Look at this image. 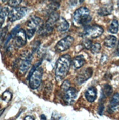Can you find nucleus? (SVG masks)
Returning <instances> with one entry per match:
<instances>
[{
  "label": "nucleus",
  "instance_id": "35",
  "mask_svg": "<svg viewBox=\"0 0 119 120\" xmlns=\"http://www.w3.org/2000/svg\"><path fill=\"white\" fill-rule=\"evenodd\" d=\"M117 53H118V55H119V43H118V46H117Z\"/></svg>",
  "mask_w": 119,
  "mask_h": 120
},
{
  "label": "nucleus",
  "instance_id": "13",
  "mask_svg": "<svg viewBox=\"0 0 119 120\" xmlns=\"http://www.w3.org/2000/svg\"><path fill=\"white\" fill-rule=\"evenodd\" d=\"M56 29L59 32H65L69 28V23L64 18H59L58 21L56 23Z\"/></svg>",
  "mask_w": 119,
  "mask_h": 120
},
{
  "label": "nucleus",
  "instance_id": "32",
  "mask_svg": "<svg viewBox=\"0 0 119 120\" xmlns=\"http://www.w3.org/2000/svg\"><path fill=\"white\" fill-rule=\"evenodd\" d=\"M7 31V28H4V29L1 30V39H3V38H4V37L5 36V35H6Z\"/></svg>",
  "mask_w": 119,
  "mask_h": 120
},
{
  "label": "nucleus",
  "instance_id": "22",
  "mask_svg": "<svg viewBox=\"0 0 119 120\" xmlns=\"http://www.w3.org/2000/svg\"><path fill=\"white\" fill-rule=\"evenodd\" d=\"M112 92H113V89L109 85L106 84L104 85L103 89V95L104 96V97L110 96L112 93Z\"/></svg>",
  "mask_w": 119,
  "mask_h": 120
},
{
  "label": "nucleus",
  "instance_id": "11",
  "mask_svg": "<svg viewBox=\"0 0 119 120\" xmlns=\"http://www.w3.org/2000/svg\"><path fill=\"white\" fill-rule=\"evenodd\" d=\"M93 70L91 68H87L85 70L82 71L80 74L78 75L76 79V81L79 85H81L83 83L88 80L92 76Z\"/></svg>",
  "mask_w": 119,
  "mask_h": 120
},
{
  "label": "nucleus",
  "instance_id": "4",
  "mask_svg": "<svg viewBox=\"0 0 119 120\" xmlns=\"http://www.w3.org/2000/svg\"><path fill=\"white\" fill-rule=\"evenodd\" d=\"M27 9L26 7H14L10 11L9 14L8 15L9 20L11 22H14L16 20L21 19L26 14Z\"/></svg>",
  "mask_w": 119,
  "mask_h": 120
},
{
  "label": "nucleus",
  "instance_id": "15",
  "mask_svg": "<svg viewBox=\"0 0 119 120\" xmlns=\"http://www.w3.org/2000/svg\"><path fill=\"white\" fill-rule=\"evenodd\" d=\"M85 63V60L84 59L83 56L79 55L75 56L72 60V66L75 69L81 68Z\"/></svg>",
  "mask_w": 119,
  "mask_h": 120
},
{
  "label": "nucleus",
  "instance_id": "30",
  "mask_svg": "<svg viewBox=\"0 0 119 120\" xmlns=\"http://www.w3.org/2000/svg\"><path fill=\"white\" fill-rule=\"evenodd\" d=\"M19 26L18 25V26H16L14 29L11 31V38H14V37L16 35V34L17 32H18V30H19Z\"/></svg>",
  "mask_w": 119,
  "mask_h": 120
},
{
  "label": "nucleus",
  "instance_id": "24",
  "mask_svg": "<svg viewBox=\"0 0 119 120\" xmlns=\"http://www.w3.org/2000/svg\"><path fill=\"white\" fill-rule=\"evenodd\" d=\"M101 45L98 43H94L92 45V47H91V52H92L93 54H96V53H98L100 52V50H101Z\"/></svg>",
  "mask_w": 119,
  "mask_h": 120
},
{
  "label": "nucleus",
  "instance_id": "2",
  "mask_svg": "<svg viewBox=\"0 0 119 120\" xmlns=\"http://www.w3.org/2000/svg\"><path fill=\"white\" fill-rule=\"evenodd\" d=\"M90 11L87 7H80L75 11L73 15V24L76 26L87 25L91 21Z\"/></svg>",
  "mask_w": 119,
  "mask_h": 120
},
{
  "label": "nucleus",
  "instance_id": "9",
  "mask_svg": "<svg viewBox=\"0 0 119 120\" xmlns=\"http://www.w3.org/2000/svg\"><path fill=\"white\" fill-rule=\"evenodd\" d=\"M43 26V22L41 19L37 16H33L27 22V29L39 30Z\"/></svg>",
  "mask_w": 119,
  "mask_h": 120
},
{
  "label": "nucleus",
  "instance_id": "7",
  "mask_svg": "<svg viewBox=\"0 0 119 120\" xmlns=\"http://www.w3.org/2000/svg\"><path fill=\"white\" fill-rule=\"evenodd\" d=\"M74 39L71 36H67L59 41L55 47V49L57 52H63L68 50L73 43Z\"/></svg>",
  "mask_w": 119,
  "mask_h": 120
},
{
  "label": "nucleus",
  "instance_id": "23",
  "mask_svg": "<svg viewBox=\"0 0 119 120\" xmlns=\"http://www.w3.org/2000/svg\"><path fill=\"white\" fill-rule=\"evenodd\" d=\"M1 98L4 102H9L11 98H12V93L9 92V91H7L5 92H4L2 94V97H1Z\"/></svg>",
  "mask_w": 119,
  "mask_h": 120
},
{
  "label": "nucleus",
  "instance_id": "3",
  "mask_svg": "<svg viewBox=\"0 0 119 120\" xmlns=\"http://www.w3.org/2000/svg\"><path fill=\"white\" fill-rule=\"evenodd\" d=\"M43 75L42 68H38L36 69L29 78V87L32 89H37L41 83V78Z\"/></svg>",
  "mask_w": 119,
  "mask_h": 120
},
{
  "label": "nucleus",
  "instance_id": "33",
  "mask_svg": "<svg viewBox=\"0 0 119 120\" xmlns=\"http://www.w3.org/2000/svg\"><path fill=\"white\" fill-rule=\"evenodd\" d=\"M24 120H35V118H34L33 117H32V116H27L26 117H24Z\"/></svg>",
  "mask_w": 119,
  "mask_h": 120
},
{
  "label": "nucleus",
  "instance_id": "14",
  "mask_svg": "<svg viewBox=\"0 0 119 120\" xmlns=\"http://www.w3.org/2000/svg\"><path fill=\"white\" fill-rule=\"evenodd\" d=\"M113 6L112 3H107L103 5L98 11V14L101 16H107L112 13Z\"/></svg>",
  "mask_w": 119,
  "mask_h": 120
},
{
  "label": "nucleus",
  "instance_id": "18",
  "mask_svg": "<svg viewBox=\"0 0 119 120\" xmlns=\"http://www.w3.org/2000/svg\"><path fill=\"white\" fill-rule=\"evenodd\" d=\"M52 30H53L52 26H48L46 24L38 30V33L41 36H48L52 32Z\"/></svg>",
  "mask_w": 119,
  "mask_h": 120
},
{
  "label": "nucleus",
  "instance_id": "26",
  "mask_svg": "<svg viewBox=\"0 0 119 120\" xmlns=\"http://www.w3.org/2000/svg\"><path fill=\"white\" fill-rule=\"evenodd\" d=\"M22 0H9L8 4L10 7H16L18 5L20 4Z\"/></svg>",
  "mask_w": 119,
  "mask_h": 120
},
{
  "label": "nucleus",
  "instance_id": "25",
  "mask_svg": "<svg viewBox=\"0 0 119 120\" xmlns=\"http://www.w3.org/2000/svg\"><path fill=\"white\" fill-rule=\"evenodd\" d=\"M83 47L85 49H90L91 47H92V41L89 38H84L83 41Z\"/></svg>",
  "mask_w": 119,
  "mask_h": 120
},
{
  "label": "nucleus",
  "instance_id": "20",
  "mask_svg": "<svg viewBox=\"0 0 119 120\" xmlns=\"http://www.w3.org/2000/svg\"><path fill=\"white\" fill-rule=\"evenodd\" d=\"M119 22L116 20H113L109 27V31L111 34H116L119 31Z\"/></svg>",
  "mask_w": 119,
  "mask_h": 120
},
{
  "label": "nucleus",
  "instance_id": "29",
  "mask_svg": "<svg viewBox=\"0 0 119 120\" xmlns=\"http://www.w3.org/2000/svg\"><path fill=\"white\" fill-rule=\"evenodd\" d=\"M26 32V35H27V38L28 39H31L32 38L34 34L36 32V30H30V29H27Z\"/></svg>",
  "mask_w": 119,
  "mask_h": 120
},
{
  "label": "nucleus",
  "instance_id": "38",
  "mask_svg": "<svg viewBox=\"0 0 119 120\" xmlns=\"http://www.w3.org/2000/svg\"><path fill=\"white\" fill-rule=\"evenodd\" d=\"M52 1H56V0H52Z\"/></svg>",
  "mask_w": 119,
  "mask_h": 120
},
{
  "label": "nucleus",
  "instance_id": "34",
  "mask_svg": "<svg viewBox=\"0 0 119 120\" xmlns=\"http://www.w3.org/2000/svg\"><path fill=\"white\" fill-rule=\"evenodd\" d=\"M41 120H46L47 118H46V117L45 116V115H43H43L41 116Z\"/></svg>",
  "mask_w": 119,
  "mask_h": 120
},
{
  "label": "nucleus",
  "instance_id": "17",
  "mask_svg": "<svg viewBox=\"0 0 119 120\" xmlns=\"http://www.w3.org/2000/svg\"><path fill=\"white\" fill-rule=\"evenodd\" d=\"M117 39L113 36H109L105 38L104 40V45L108 48H113L116 45Z\"/></svg>",
  "mask_w": 119,
  "mask_h": 120
},
{
  "label": "nucleus",
  "instance_id": "31",
  "mask_svg": "<svg viewBox=\"0 0 119 120\" xmlns=\"http://www.w3.org/2000/svg\"><path fill=\"white\" fill-rule=\"evenodd\" d=\"M103 110H104V106H103V104H101L99 106V108H98V113L100 114V115H102L103 114Z\"/></svg>",
  "mask_w": 119,
  "mask_h": 120
},
{
  "label": "nucleus",
  "instance_id": "8",
  "mask_svg": "<svg viewBox=\"0 0 119 120\" xmlns=\"http://www.w3.org/2000/svg\"><path fill=\"white\" fill-rule=\"evenodd\" d=\"M14 45L16 47H22L26 43L27 35L26 32L23 29H20L14 37Z\"/></svg>",
  "mask_w": 119,
  "mask_h": 120
},
{
  "label": "nucleus",
  "instance_id": "28",
  "mask_svg": "<svg viewBox=\"0 0 119 120\" xmlns=\"http://www.w3.org/2000/svg\"><path fill=\"white\" fill-rule=\"evenodd\" d=\"M84 0H69V3L72 6H77L83 3Z\"/></svg>",
  "mask_w": 119,
  "mask_h": 120
},
{
  "label": "nucleus",
  "instance_id": "6",
  "mask_svg": "<svg viewBox=\"0 0 119 120\" xmlns=\"http://www.w3.org/2000/svg\"><path fill=\"white\" fill-rule=\"evenodd\" d=\"M32 55L31 53H24L22 55V60L20 63L19 72L21 74H26L31 66L32 60Z\"/></svg>",
  "mask_w": 119,
  "mask_h": 120
},
{
  "label": "nucleus",
  "instance_id": "19",
  "mask_svg": "<svg viewBox=\"0 0 119 120\" xmlns=\"http://www.w3.org/2000/svg\"><path fill=\"white\" fill-rule=\"evenodd\" d=\"M59 18H60V16H59L58 13H52L50 16H49V18L48 19V20H47L46 24L47 25H48V26H53L54 24H56V23L58 21Z\"/></svg>",
  "mask_w": 119,
  "mask_h": 120
},
{
  "label": "nucleus",
  "instance_id": "27",
  "mask_svg": "<svg viewBox=\"0 0 119 120\" xmlns=\"http://www.w3.org/2000/svg\"><path fill=\"white\" fill-rule=\"evenodd\" d=\"M61 90L62 91H67L68 89H69L70 88V82L68 81V80H65L63 82V83L61 85Z\"/></svg>",
  "mask_w": 119,
  "mask_h": 120
},
{
  "label": "nucleus",
  "instance_id": "37",
  "mask_svg": "<svg viewBox=\"0 0 119 120\" xmlns=\"http://www.w3.org/2000/svg\"><path fill=\"white\" fill-rule=\"evenodd\" d=\"M2 1H3V2H5V1H7V0H2Z\"/></svg>",
  "mask_w": 119,
  "mask_h": 120
},
{
  "label": "nucleus",
  "instance_id": "16",
  "mask_svg": "<svg viewBox=\"0 0 119 120\" xmlns=\"http://www.w3.org/2000/svg\"><path fill=\"white\" fill-rule=\"evenodd\" d=\"M119 93H115L113 94V97L111 98V101H110V108L111 110L114 112L117 108H119Z\"/></svg>",
  "mask_w": 119,
  "mask_h": 120
},
{
  "label": "nucleus",
  "instance_id": "1",
  "mask_svg": "<svg viewBox=\"0 0 119 120\" xmlns=\"http://www.w3.org/2000/svg\"><path fill=\"white\" fill-rule=\"evenodd\" d=\"M71 66V57L68 55L61 56L58 59L56 65L55 75L56 79L61 80L68 74Z\"/></svg>",
  "mask_w": 119,
  "mask_h": 120
},
{
  "label": "nucleus",
  "instance_id": "21",
  "mask_svg": "<svg viewBox=\"0 0 119 120\" xmlns=\"http://www.w3.org/2000/svg\"><path fill=\"white\" fill-rule=\"evenodd\" d=\"M9 9H8V7H4L3 8H1V13H0V20H1V26L3 25V23L5 21L6 16L9 15Z\"/></svg>",
  "mask_w": 119,
  "mask_h": 120
},
{
  "label": "nucleus",
  "instance_id": "5",
  "mask_svg": "<svg viewBox=\"0 0 119 120\" xmlns=\"http://www.w3.org/2000/svg\"><path fill=\"white\" fill-rule=\"evenodd\" d=\"M103 29L100 26H92L87 27L83 32L84 36L85 38H96L102 35Z\"/></svg>",
  "mask_w": 119,
  "mask_h": 120
},
{
  "label": "nucleus",
  "instance_id": "10",
  "mask_svg": "<svg viewBox=\"0 0 119 120\" xmlns=\"http://www.w3.org/2000/svg\"><path fill=\"white\" fill-rule=\"evenodd\" d=\"M77 97V91L75 88H69L64 94V101L68 105H70L74 102Z\"/></svg>",
  "mask_w": 119,
  "mask_h": 120
},
{
  "label": "nucleus",
  "instance_id": "36",
  "mask_svg": "<svg viewBox=\"0 0 119 120\" xmlns=\"http://www.w3.org/2000/svg\"><path fill=\"white\" fill-rule=\"evenodd\" d=\"M117 3H118V5L119 7V0H117Z\"/></svg>",
  "mask_w": 119,
  "mask_h": 120
},
{
  "label": "nucleus",
  "instance_id": "12",
  "mask_svg": "<svg viewBox=\"0 0 119 120\" xmlns=\"http://www.w3.org/2000/svg\"><path fill=\"white\" fill-rule=\"evenodd\" d=\"M85 97L90 102H93L97 98V89L94 87H90L85 92Z\"/></svg>",
  "mask_w": 119,
  "mask_h": 120
}]
</instances>
